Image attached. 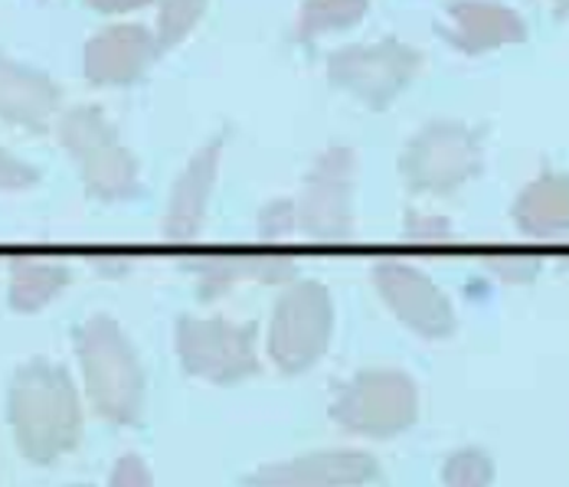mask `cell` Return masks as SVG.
Returning <instances> with one entry per match:
<instances>
[{"instance_id":"6da1fadb","label":"cell","mask_w":569,"mask_h":487,"mask_svg":"<svg viewBox=\"0 0 569 487\" xmlns=\"http://www.w3.org/2000/svg\"><path fill=\"white\" fill-rule=\"evenodd\" d=\"M7 419L17 451L33 465H53L82 441V402L69 370L53 360L23 364L7 392Z\"/></svg>"},{"instance_id":"7a4b0ae2","label":"cell","mask_w":569,"mask_h":487,"mask_svg":"<svg viewBox=\"0 0 569 487\" xmlns=\"http://www.w3.org/2000/svg\"><path fill=\"white\" fill-rule=\"evenodd\" d=\"M76 354L92 409L112 426H138L144 413V370L112 318L96 315L76 330Z\"/></svg>"},{"instance_id":"3957f363","label":"cell","mask_w":569,"mask_h":487,"mask_svg":"<svg viewBox=\"0 0 569 487\" xmlns=\"http://www.w3.org/2000/svg\"><path fill=\"white\" fill-rule=\"evenodd\" d=\"M419 416V386L402 370H363L343 382L331 402V419L350 435L393 438Z\"/></svg>"},{"instance_id":"277c9868","label":"cell","mask_w":569,"mask_h":487,"mask_svg":"<svg viewBox=\"0 0 569 487\" xmlns=\"http://www.w3.org/2000/svg\"><path fill=\"white\" fill-rule=\"evenodd\" d=\"M177 357L190 377L229 386L259 370L252 354V330L223 321H190L177 325Z\"/></svg>"},{"instance_id":"5b68a950","label":"cell","mask_w":569,"mask_h":487,"mask_svg":"<svg viewBox=\"0 0 569 487\" xmlns=\"http://www.w3.org/2000/svg\"><path fill=\"white\" fill-rule=\"evenodd\" d=\"M66 148L82 163V177L92 197L121 200L134 190V163L114 145V135L96 111H76L62 125Z\"/></svg>"},{"instance_id":"8992f818","label":"cell","mask_w":569,"mask_h":487,"mask_svg":"<svg viewBox=\"0 0 569 487\" xmlns=\"http://www.w3.org/2000/svg\"><path fill=\"white\" fill-rule=\"evenodd\" d=\"M380 478V461L370 451H315L282 465L259 468L246 487H360Z\"/></svg>"},{"instance_id":"52a82bcc","label":"cell","mask_w":569,"mask_h":487,"mask_svg":"<svg viewBox=\"0 0 569 487\" xmlns=\"http://www.w3.org/2000/svg\"><path fill=\"white\" fill-rule=\"evenodd\" d=\"M383 298L393 305L399 321L412 327L416 334L429 337V340H442L456 330V311L449 305V298L416 269L406 266H383L377 271Z\"/></svg>"},{"instance_id":"ba28073f","label":"cell","mask_w":569,"mask_h":487,"mask_svg":"<svg viewBox=\"0 0 569 487\" xmlns=\"http://www.w3.org/2000/svg\"><path fill=\"white\" fill-rule=\"evenodd\" d=\"M328 330H331V318H328L325 298H318V305H315V298L282 305L276 327H272V344H269L279 370L284 374L308 370L325 354Z\"/></svg>"},{"instance_id":"9c48e42d","label":"cell","mask_w":569,"mask_h":487,"mask_svg":"<svg viewBox=\"0 0 569 487\" xmlns=\"http://www.w3.org/2000/svg\"><path fill=\"white\" fill-rule=\"evenodd\" d=\"M478 170V151L471 138L458 128L432 131L409 161L412 187L419 190H452Z\"/></svg>"},{"instance_id":"30bf717a","label":"cell","mask_w":569,"mask_h":487,"mask_svg":"<svg viewBox=\"0 0 569 487\" xmlns=\"http://www.w3.org/2000/svg\"><path fill=\"white\" fill-rule=\"evenodd\" d=\"M517 226L530 236H560L569 229V180L543 177L523 190L517 200Z\"/></svg>"},{"instance_id":"8fae6325","label":"cell","mask_w":569,"mask_h":487,"mask_svg":"<svg viewBox=\"0 0 569 487\" xmlns=\"http://www.w3.org/2000/svg\"><path fill=\"white\" fill-rule=\"evenodd\" d=\"M53 106H57V89L47 79L23 72L0 59V115L3 118L40 125L53 111Z\"/></svg>"},{"instance_id":"7c38bea8","label":"cell","mask_w":569,"mask_h":487,"mask_svg":"<svg viewBox=\"0 0 569 487\" xmlns=\"http://www.w3.org/2000/svg\"><path fill=\"white\" fill-rule=\"evenodd\" d=\"M69 285V269L59 262H37L17 259L10 266V308L20 315H33L50 305L59 291Z\"/></svg>"},{"instance_id":"4fadbf2b","label":"cell","mask_w":569,"mask_h":487,"mask_svg":"<svg viewBox=\"0 0 569 487\" xmlns=\"http://www.w3.org/2000/svg\"><path fill=\"white\" fill-rule=\"evenodd\" d=\"M144 33L141 30H109L89 47V76L96 82H124L128 76L138 72L144 59Z\"/></svg>"},{"instance_id":"5bb4252c","label":"cell","mask_w":569,"mask_h":487,"mask_svg":"<svg viewBox=\"0 0 569 487\" xmlns=\"http://www.w3.org/2000/svg\"><path fill=\"white\" fill-rule=\"evenodd\" d=\"M458 43L468 50H485V47H498V43H511L520 37V23L513 20L508 10L491 7V3H468L458 7Z\"/></svg>"},{"instance_id":"9a60e30c","label":"cell","mask_w":569,"mask_h":487,"mask_svg":"<svg viewBox=\"0 0 569 487\" xmlns=\"http://www.w3.org/2000/svg\"><path fill=\"white\" fill-rule=\"evenodd\" d=\"M446 487H491L495 485V458L485 448H458L442 465Z\"/></svg>"},{"instance_id":"2e32d148","label":"cell","mask_w":569,"mask_h":487,"mask_svg":"<svg viewBox=\"0 0 569 487\" xmlns=\"http://www.w3.org/2000/svg\"><path fill=\"white\" fill-rule=\"evenodd\" d=\"M109 487H154L151 478V468L141 455H121L112 465V475H109Z\"/></svg>"},{"instance_id":"e0dca14e","label":"cell","mask_w":569,"mask_h":487,"mask_svg":"<svg viewBox=\"0 0 569 487\" xmlns=\"http://www.w3.org/2000/svg\"><path fill=\"white\" fill-rule=\"evenodd\" d=\"M37 183V170L0 151V190H20Z\"/></svg>"},{"instance_id":"ac0fdd59","label":"cell","mask_w":569,"mask_h":487,"mask_svg":"<svg viewBox=\"0 0 569 487\" xmlns=\"http://www.w3.org/2000/svg\"><path fill=\"white\" fill-rule=\"evenodd\" d=\"M491 269L508 281H530L537 275V262L533 259H495Z\"/></svg>"},{"instance_id":"d6986e66","label":"cell","mask_w":569,"mask_h":487,"mask_svg":"<svg viewBox=\"0 0 569 487\" xmlns=\"http://www.w3.org/2000/svg\"><path fill=\"white\" fill-rule=\"evenodd\" d=\"M89 3H96L102 10H128V7H141L144 0H89Z\"/></svg>"},{"instance_id":"ffe728a7","label":"cell","mask_w":569,"mask_h":487,"mask_svg":"<svg viewBox=\"0 0 569 487\" xmlns=\"http://www.w3.org/2000/svg\"><path fill=\"white\" fill-rule=\"evenodd\" d=\"M560 10H569V0H560Z\"/></svg>"},{"instance_id":"44dd1931","label":"cell","mask_w":569,"mask_h":487,"mask_svg":"<svg viewBox=\"0 0 569 487\" xmlns=\"http://www.w3.org/2000/svg\"><path fill=\"white\" fill-rule=\"evenodd\" d=\"M76 487H92V485H76Z\"/></svg>"}]
</instances>
